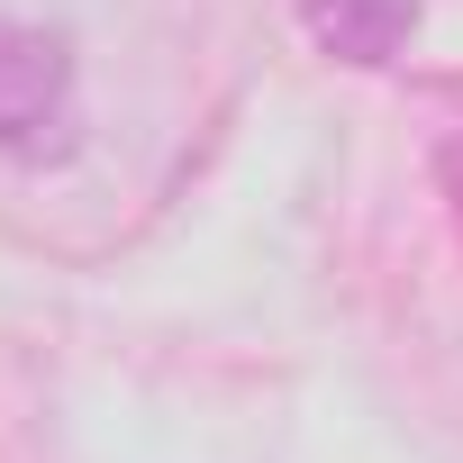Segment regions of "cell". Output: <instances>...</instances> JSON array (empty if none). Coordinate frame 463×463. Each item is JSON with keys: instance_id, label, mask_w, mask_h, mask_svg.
Listing matches in <instances>:
<instances>
[{"instance_id": "cell-1", "label": "cell", "mask_w": 463, "mask_h": 463, "mask_svg": "<svg viewBox=\"0 0 463 463\" xmlns=\"http://www.w3.org/2000/svg\"><path fill=\"white\" fill-rule=\"evenodd\" d=\"M82 137V100H73V46L55 28L0 19V155L19 164H64Z\"/></svg>"}, {"instance_id": "cell-2", "label": "cell", "mask_w": 463, "mask_h": 463, "mask_svg": "<svg viewBox=\"0 0 463 463\" xmlns=\"http://www.w3.org/2000/svg\"><path fill=\"white\" fill-rule=\"evenodd\" d=\"M300 28L336 64H391L418 37V0H300Z\"/></svg>"}, {"instance_id": "cell-3", "label": "cell", "mask_w": 463, "mask_h": 463, "mask_svg": "<svg viewBox=\"0 0 463 463\" xmlns=\"http://www.w3.org/2000/svg\"><path fill=\"white\" fill-rule=\"evenodd\" d=\"M454 182H463V137H454Z\"/></svg>"}]
</instances>
